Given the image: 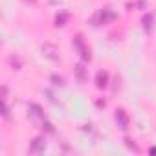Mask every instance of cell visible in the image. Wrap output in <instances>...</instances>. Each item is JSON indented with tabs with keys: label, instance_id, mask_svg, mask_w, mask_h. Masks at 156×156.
I'll return each mask as SVG.
<instances>
[{
	"label": "cell",
	"instance_id": "7c38bea8",
	"mask_svg": "<svg viewBox=\"0 0 156 156\" xmlns=\"http://www.w3.org/2000/svg\"><path fill=\"white\" fill-rule=\"evenodd\" d=\"M42 129H44L46 132H50V134H51V132H55V129H53V125H51L50 121H44V123H42Z\"/></svg>",
	"mask_w": 156,
	"mask_h": 156
},
{
	"label": "cell",
	"instance_id": "30bf717a",
	"mask_svg": "<svg viewBox=\"0 0 156 156\" xmlns=\"http://www.w3.org/2000/svg\"><path fill=\"white\" fill-rule=\"evenodd\" d=\"M75 73H77V77H79V81H85V79H87V75H85V66H83V64H77V66H75Z\"/></svg>",
	"mask_w": 156,
	"mask_h": 156
},
{
	"label": "cell",
	"instance_id": "8fae6325",
	"mask_svg": "<svg viewBox=\"0 0 156 156\" xmlns=\"http://www.w3.org/2000/svg\"><path fill=\"white\" fill-rule=\"evenodd\" d=\"M123 141H125V145H127V147H129V149H132V151H134V152H138V151H140V149H138V145H136V143H134V141H132V140H130V138H125V140H123Z\"/></svg>",
	"mask_w": 156,
	"mask_h": 156
},
{
	"label": "cell",
	"instance_id": "4fadbf2b",
	"mask_svg": "<svg viewBox=\"0 0 156 156\" xmlns=\"http://www.w3.org/2000/svg\"><path fill=\"white\" fill-rule=\"evenodd\" d=\"M51 81H53V85H59V87H61V85H62V77H59V75L53 73V75H51Z\"/></svg>",
	"mask_w": 156,
	"mask_h": 156
},
{
	"label": "cell",
	"instance_id": "9a60e30c",
	"mask_svg": "<svg viewBox=\"0 0 156 156\" xmlns=\"http://www.w3.org/2000/svg\"><path fill=\"white\" fill-rule=\"evenodd\" d=\"M2 107H4V112H2V114H4V118H9V108H8L6 101H4V105H2Z\"/></svg>",
	"mask_w": 156,
	"mask_h": 156
},
{
	"label": "cell",
	"instance_id": "9c48e42d",
	"mask_svg": "<svg viewBox=\"0 0 156 156\" xmlns=\"http://www.w3.org/2000/svg\"><path fill=\"white\" fill-rule=\"evenodd\" d=\"M141 22H143V28H145L147 31H151V30H152V13H149V15H145Z\"/></svg>",
	"mask_w": 156,
	"mask_h": 156
},
{
	"label": "cell",
	"instance_id": "5bb4252c",
	"mask_svg": "<svg viewBox=\"0 0 156 156\" xmlns=\"http://www.w3.org/2000/svg\"><path fill=\"white\" fill-rule=\"evenodd\" d=\"M9 62H11L13 66H17V70H20V61H19L17 57H11V59H9Z\"/></svg>",
	"mask_w": 156,
	"mask_h": 156
},
{
	"label": "cell",
	"instance_id": "52a82bcc",
	"mask_svg": "<svg viewBox=\"0 0 156 156\" xmlns=\"http://www.w3.org/2000/svg\"><path fill=\"white\" fill-rule=\"evenodd\" d=\"M30 112H31V116H35V118H44L42 108H41L37 103H30Z\"/></svg>",
	"mask_w": 156,
	"mask_h": 156
},
{
	"label": "cell",
	"instance_id": "3957f363",
	"mask_svg": "<svg viewBox=\"0 0 156 156\" xmlns=\"http://www.w3.org/2000/svg\"><path fill=\"white\" fill-rule=\"evenodd\" d=\"M44 149H46V140L39 136V138H35V140L31 141L30 152H35V154H39V152H44Z\"/></svg>",
	"mask_w": 156,
	"mask_h": 156
},
{
	"label": "cell",
	"instance_id": "ba28073f",
	"mask_svg": "<svg viewBox=\"0 0 156 156\" xmlns=\"http://www.w3.org/2000/svg\"><path fill=\"white\" fill-rule=\"evenodd\" d=\"M70 19V15L68 13H57V17H55V26H64L66 24V20Z\"/></svg>",
	"mask_w": 156,
	"mask_h": 156
},
{
	"label": "cell",
	"instance_id": "8992f818",
	"mask_svg": "<svg viewBox=\"0 0 156 156\" xmlns=\"http://www.w3.org/2000/svg\"><path fill=\"white\" fill-rule=\"evenodd\" d=\"M116 19V13H112L110 9H103L99 13V24H107L108 20H114Z\"/></svg>",
	"mask_w": 156,
	"mask_h": 156
},
{
	"label": "cell",
	"instance_id": "6da1fadb",
	"mask_svg": "<svg viewBox=\"0 0 156 156\" xmlns=\"http://www.w3.org/2000/svg\"><path fill=\"white\" fill-rule=\"evenodd\" d=\"M73 46L77 48V50H79V53H81V57L85 59V61H90V50L85 46V42H83V39H81V35H77L75 39H73Z\"/></svg>",
	"mask_w": 156,
	"mask_h": 156
},
{
	"label": "cell",
	"instance_id": "5b68a950",
	"mask_svg": "<svg viewBox=\"0 0 156 156\" xmlns=\"http://www.w3.org/2000/svg\"><path fill=\"white\" fill-rule=\"evenodd\" d=\"M96 87L98 88H107L108 87V73L107 72H98L96 73Z\"/></svg>",
	"mask_w": 156,
	"mask_h": 156
},
{
	"label": "cell",
	"instance_id": "277c9868",
	"mask_svg": "<svg viewBox=\"0 0 156 156\" xmlns=\"http://www.w3.org/2000/svg\"><path fill=\"white\" fill-rule=\"evenodd\" d=\"M42 53H44L48 59H51V61H57V59H59V50H57L53 44H44V46H42Z\"/></svg>",
	"mask_w": 156,
	"mask_h": 156
},
{
	"label": "cell",
	"instance_id": "7a4b0ae2",
	"mask_svg": "<svg viewBox=\"0 0 156 156\" xmlns=\"http://www.w3.org/2000/svg\"><path fill=\"white\" fill-rule=\"evenodd\" d=\"M114 118H116V123H118V127H119V129H123V130H127V129H129V114H127L123 108H118Z\"/></svg>",
	"mask_w": 156,
	"mask_h": 156
},
{
	"label": "cell",
	"instance_id": "2e32d148",
	"mask_svg": "<svg viewBox=\"0 0 156 156\" xmlns=\"http://www.w3.org/2000/svg\"><path fill=\"white\" fill-rule=\"evenodd\" d=\"M151 152H152V154H156V147H152V149H151Z\"/></svg>",
	"mask_w": 156,
	"mask_h": 156
},
{
	"label": "cell",
	"instance_id": "e0dca14e",
	"mask_svg": "<svg viewBox=\"0 0 156 156\" xmlns=\"http://www.w3.org/2000/svg\"><path fill=\"white\" fill-rule=\"evenodd\" d=\"M26 2H35V0H26Z\"/></svg>",
	"mask_w": 156,
	"mask_h": 156
}]
</instances>
